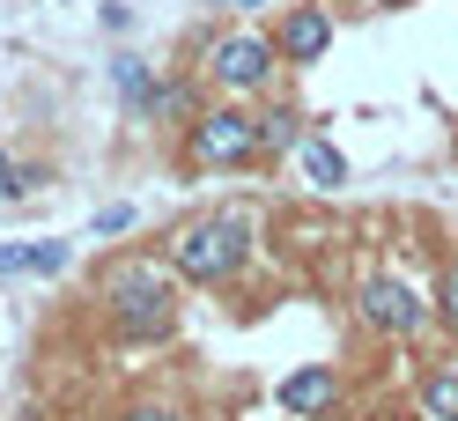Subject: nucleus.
I'll return each instance as SVG.
<instances>
[{
	"label": "nucleus",
	"instance_id": "20e7f679",
	"mask_svg": "<svg viewBox=\"0 0 458 421\" xmlns=\"http://www.w3.org/2000/svg\"><path fill=\"white\" fill-rule=\"evenodd\" d=\"M274 67H281V45L267 30H215L208 60H199V74H208V89L229 97V104H251L274 89Z\"/></svg>",
	"mask_w": 458,
	"mask_h": 421
},
{
	"label": "nucleus",
	"instance_id": "6ab92c4d",
	"mask_svg": "<svg viewBox=\"0 0 458 421\" xmlns=\"http://www.w3.org/2000/svg\"><path fill=\"white\" fill-rule=\"evenodd\" d=\"M222 8H267V0H222Z\"/></svg>",
	"mask_w": 458,
	"mask_h": 421
},
{
	"label": "nucleus",
	"instance_id": "6e6552de",
	"mask_svg": "<svg viewBox=\"0 0 458 421\" xmlns=\"http://www.w3.org/2000/svg\"><path fill=\"white\" fill-rule=\"evenodd\" d=\"M74 266V244L60 237H30V244H0V281L8 274H30V281H52V274H67Z\"/></svg>",
	"mask_w": 458,
	"mask_h": 421
},
{
	"label": "nucleus",
	"instance_id": "f03ea898",
	"mask_svg": "<svg viewBox=\"0 0 458 421\" xmlns=\"http://www.w3.org/2000/svg\"><path fill=\"white\" fill-rule=\"evenodd\" d=\"M251 251H259V244H251V222L215 207V215H192L185 230H170L163 259H170L178 281H192V289H229V281L251 266Z\"/></svg>",
	"mask_w": 458,
	"mask_h": 421
},
{
	"label": "nucleus",
	"instance_id": "dca6fc26",
	"mask_svg": "<svg viewBox=\"0 0 458 421\" xmlns=\"http://www.w3.org/2000/svg\"><path fill=\"white\" fill-rule=\"evenodd\" d=\"M119 421H185V407H178V400H133Z\"/></svg>",
	"mask_w": 458,
	"mask_h": 421
},
{
	"label": "nucleus",
	"instance_id": "9b49d317",
	"mask_svg": "<svg viewBox=\"0 0 458 421\" xmlns=\"http://www.w3.org/2000/svg\"><path fill=\"white\" fill-rule=\"evenodd\" d=\"M296 163H303V178L318 185V192H340V185H348V156L333 148V133H310L303 148H296Z\"/></svg>",
	"mask_w": 458,
	"mask_h": 421
},
{
	"label": "nucleus",
	"instance_id": "f257e3e1",
	"mask_svg": "<svg viewBox=\"0 0 458 421\" xmlns=\"http://www.w3.org/2000/svg\"><path fill=\"white\" fill-rule=\"evenodd\" d=\"M170 259H111L104 266V289H97V303H104V318H111V333L119 341H163L170 325H178V289H170Z\"/></svg>",
	"mask_w": 458,
	"mask_h": 421
},
{
	"label": "nucleus",
	"instance_id": "a211bd4d",
	"mask_svg": "<svg viewBox=\"0 0 458 421\" xmlns=\"http://www.w3.org/2000/svg\"><path fill=\"white\" fill-rule=\"evenodd\" d=\"M362 8H377V15H385V8H414V0H362Z\"/></svg>",
	"mask_w": 458,
	"mask_h": 421
},
{
	"label": "nucleus",
	"instance_id": "f3484780",
	"mask_svg": "<svg viewBox=\"0 0 458 421\" xmlns=\"http://www.w3.org/2000/svg\"><path fill=\"white\" fill-rule=\"evenodd\" d=\"M104 30H111V38L133 30V8H126V0H111V8H104Z\"/></svg>",
	"mask_w": 458,
	"mask_h": 421
},
{
	"label": "nucleus",
	"instance_id": "aec40b11",
	"mask_svg": "<svg viewBox=\"0 0 458 421\" xmlns=\"http://www.w3.org/2000/svg\"><path fill=\"white\" fill-rule=\"evenodd\" d=\"M215 8H222V0H215Z\"/></svg>",
	"mask_w": 458,
	"mask_h": 421
},
{
	"label": "nucleus",
	"instance_id": "2eb2a0df",
	"mask_svg": "<svg viewBox=\"0 0 458 421\" xmlns=\"http://www.w3.org/2000/svg\"><path fill=\"white\" fill-rule=\"evenodd\" d=\"M126 230H133V207L126 200H111V207L89 215V237H126Z\"/></svg>",
	"mask_w": 458,
	"mask_h": 421
},
{
	"label": "nucleus",
	"instance_id": "f8f14e48",
	"mask_svg": "<svg viewBox=\"0 0 458 421\" xmlns=\"http://www.w3.org/2000/svg\"><path fill=\"white\" fill-rule=\"evenodd\" d=\"M421 414L428 421H458V362H437L421 377Z\"/></svg>",
	"mask_w": 458,
	"mask_h": 421
},
{
	"label": "nucleus",
	"instance_id": "4468645a",
	"mask_svg": "<svg viewBox=\"0 0 458 421\" xmlns=\"http://www.w3.org/2000/svg\"><path fill=\"white\" fill-rule=\"evenodd\" d=\"M428 303H437V318H444V325L458 333V259H451V266L437 274V296H428Z\"/></svg>",
	"mask_w": 458,
	"mask_h": 421
},
{
	"label": "nucleus",
	"instance_id": "ddd939ff",
	"mask_svg": "<svg viewBox=\"0 0 458 421\" xmlns=\"http://www.w3.org/2000/svg\"><path fill=\"white\" fill-rule=\"evenodd\" d=\"M30 192H45V171H30V163L0 156V200H30Z\"/></svg>",
	"mask_w": 458,
	"mask_h": 421
},
{
	"label": "nucleus",
	"instance_id": "0eeeda50",
	"mask_svg": "<svg viewBox=\"0 0 458 421\" xmlns=\"http://www.w3.org/2000/svg\"><path fill=\"white\" fill-rule=\"evenodd\" d=\"M274 400H281V414L310 421V414H326L340 400V370H333V362H303V370H289V377L274 384Z\"/></svg>",
	"mask_w": 458,
	"mask_h": 421
},
{
	"label": "nucleus",
	"instance_id": "423d86ee",
	"mask_svg": "<svg viewBox=\"0 0 458 421\" xmlns=\"http://www.w3.org/2000/svg\"><path fill=\"white\" fill-rule=\"evenodd\" d=\"M274 45H281V67H318L333 52V8L326 0H296V8L274 22Z\"/></svg>",
	"mask_w": 458,
	"mask_h": 421
},
{
	"label": "nucleus",
	"instance_id": "7ed1b4c3",
	"mask_svg": "<svg viewBox=\"0 0 458 421\" xmlns=\"http://www.w3.org/2000/svg\"><path fill=\"white\" fill-rule=\"evenodd\" d=\"M259 111L251 104H199L192 119H185V163L192 171H244V163H259Z\"/></svg>",
	"mask_w": 458,
	"mask_h": 421
},
{
	"label": "nucleus",
	"instance_id": "1a4fd4ad",
	"mask_svg": "<svg viewBox=\"0 0 458 421\" xmlns=\"http://www.w3.org/2000/svg\"><path fill=\"white\" fill-rule=\"evenodd\" d=\"M111 89L126 97L133 119H156V97H163V74L140 60V52H111Z\"/></svg>",
	"mask_w": 458,
	"mask_h": 421
},
{
	"label": "nucleus",
	"instance_id": "9d476101",
	"mask_svg": "<svg viewBox=\"0 0 458 421\" xmlns=\"http://www.w3.org/2000/svg\"><path fill=\"white\" fill-rule=\"evenodd\" d=\"M303 140H310V119L296 104H259V148L267 156H296Z\"/></svg>",
	"mask_w": 458,
	"mask_h": 421
},
{
	"label": "nucleus",
	"instance_id": "39448f33",
	"mask_svg": "<svg viewBox=\"0 0 458 421\" xmlns=\"http://www.w3.org/2000/svg\"><path fill=\"white\" fill-rule=\"evenodd\" d=\"M355 318L369 333H385V341H414V333L437 318V303H421L399 274H369L362 289H355Z\"/></svg>",
	"mask_w": 458,
	"mask_h": 421
}]
</instances>
